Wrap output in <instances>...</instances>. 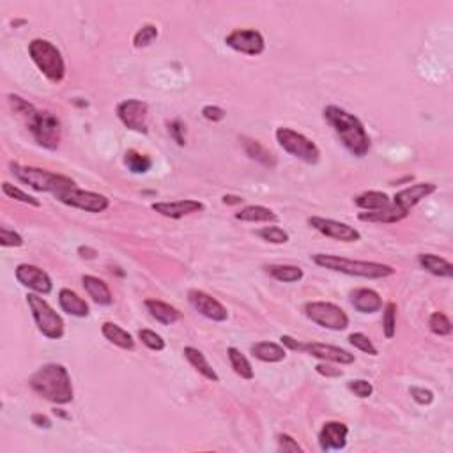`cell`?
I'll list each match as a JSON object with an SVG mask.
<instances>
[{
  "label": "cell",
  "instance_id": "ffe728a7",
  "mask_svg": "<svg viewBox=\"0 0 453 453\" xmlns=\"http://www.w3.org/2000/svg\"><path fill=\"white\" fill-rule=\"evenodd\" d=\"M350 305L360 313H376L383 308V298L374 289H354L350 292Z\"/></svg>",
  "mask_w": 453,
  "mask_h": 453
},
{
  "label": "cell",
  "instance_id": "7402d4cb",
  "mask_svg": "<svg viewBox=\"0 0 453 453\" xmlns=\"http://www.w3.org/2000/svg\"><path fill=\"white\" fill-rule=\"evenodd\" d=\"M144 305L147 308L149 315L163 326H172L183 319V312H179L176 306L169 305V303L159 301V299H145Z\"/></svg>",
  "mask_w": 453,
  "mask_h": 453
},
{
  "label": "cell",
  "instance_id": "d4e9b609",
  "mask_svg": "<svg viewBox=\"0 0 453 453\" xmlns=\"http://www.w3.org/2000/svg\"><path fill=\"white\" fill-rule=\"evenodd\" d=\"M251 356L264 363H280L287 357V349L275 342H257L251 346Z\"/></svg>",
  "mask_w": 453,
  "mask_h": 453
},
{
  "label": "cell",
  "instance_id": "60d3db41",
  "mask_svg": "<svg viewBox=\"0 0 453 453\" xmlns=\"http://www.w3.org/2000/svg\"><path fill=\"white\" fill-rule=\"evenodd\" d=\"M350 393H354V397L357 398H369L374 393V384L367 379H353L347 383Z\"/></svg>",
  "mask_w": 453,
  "mask_h": 453
},
{
  "label": "cell",
  "instance_id": "f546056e",
  "mask_svg": "<svg viewBox=\"0 0 453 453\" xmlns=\"http://www.w3.org/2000/svg\"><path fill=\"white\" fill-rule=\"evenodd\" d=\"M243 149L247 152V156H250L251 159H255L261 165L268 166V169H275L277 166V156L269 151L268 147L261 144L258 140H254V138H243Z\"/></svg>",
  "mask_w": 453,
  "mask_h": 453
},
{
  "label": "cell",
  "instance_id": "83f0119b",
  "mask_svg": "<svg viewBox=\"0 0 453 453\" xmlns=\"http://www.w3.org/2000/svg\"><path fill=\"white\" fill-rule=\"evenodd\" d=\"M101 335H103L110 343L117 346L119 349H124V350L135 349V340H133L131 333H128L124 328L115 324V322H105V324L101 326Z\"/></svg>",
  "mask_w": 453,
  "mask_h": 453
},
{
  "label": "cell",
  "instance_id": "8fae6325",
  "mask_svg": "<svg viewBox=\"0 0 453 453\" xmlns=\"http://www.w3.org/2000/svg\"><path fill=\"white\" fill-rule=\"evenodd\" d=\"M117 117L129 131L149 133V105L140 100H124L117 105Z\"/></svg>",
  "mask_w": 453,
  "mask_h": 453
},
{
  "label": "cell",
  "instance_id": "ee69618b",
  "mask_svg": "<svg viewBox=\"0 0 453 453\" xmlns=\"http://www.w3.org/2000/svg\"><path fill=\"white\" fill-rule=\"evenodd\" d=\"M8 98H9V103H11L13 110H15V114L23 115L25 119L29 117L34 110H36V107H34L32 103H29L27 100H23V98L18 96V94H9Z\"/></svg>",
  "mask_w": 453,
  "mask_h": 453
},
{
  "label": "cell",
  "instance_id": "484cf974",
  "mask_svg": "<svg viewBox=\"0 0 453 453\" xmlns=\"http://www.w3.org/2000/svg\"><path fill=\"white\" fill-rule=\"evenodd\" d=\"M418 262L427 273L434 275L439 278H453V264L446 258L439 257L434 254H421L418 255Z\"/></svg>",
  "mask_w": 453,
  "mask_h": 453
},
{
  "label": "cell",
  "instance_id": "e0dca14e",
  "mask_svg": "<svg viewBox=\"0 0 453 453\" xmlns=\"http://www.w3.org/2000/svg\"><path fill=\"white\" fill-rule=\"evenodd\" d=\"M349 427L342 421H326L319 432V446L322 452H340L347 446Z\"/></svg>",
  "mask_w": 453,
  "mask_h": 453
},
{
  "label": "cell",
  "instance_id": "2e32d148",
  "mask_svg": "<svg viewBox=\"0 0 453 453\" xmlns=\"http://www.w3.org/2000/svg\"><path fill=\"white\" fill-rule=\"evenodd\" d=\"M188 301L200 315H204L209 321L225 322L229 319V312L223 306V303H220L216 298L207 294V292L199 291V289H192V291H188Z\"/></svg>",
  "mask_w": 453,
  "mask_h": 453
},
{
  "label": "cell",
  "instance_id": "1f68e13d",
  "mask_svg": "<svg viewBox=\"0 0 453 453\" xmlns=\"http://www.w3.org/2000/svg\"><path fill=\"white\" fill-rule=\"evenodd\" d=\"M227 356H229L232 370L241 377V379H247V381L254 379L255 377L254 367H251L250 360H248V357L244 356L237 347H229V349H227Z\"/></svg>",
  "mask_w": 453,
  "mask_h": 453
},
{
  "label": "cell",
  "instance_id": "8992f818",
  "mask_svg": "<svg viewBox=\"0 0 453 453\" xmlns=\"http://www.w3.org/2000/svg\"><path fill=\"white\" fill-rule=\"evenodd\" d=\"M27 305H29L30 312H32L34 322H36L37 329L43 336L50 340H60L66 333V324L60 313L55 312L52 305L43 296L36 294V292H29L27 294Z\"/></svg>",
  "mask_w": 453,
  "mask_h": 453
},
{
  "label": "cell",
  "instance_id": "44dd1931",
  "mask_svg": "<svg viewBox=\"0 0 453 453\" xmlns=\"http://www.w3.org/2000/svg\"><path fill=\"white\" fill-rule=\"evenodd\" d=\"M81 285H84L88 298L93 299L96 305L110 306L112 303H114V296H112L110 287H108L107 282L101 280V278L93 277V275H84V277H81Z\"/></svg>",
  "mask_w": 453,
  "mask_h": 453
},
{
  "label": "cell",
  "instance_id": "603a6c76",
  "mask_svg": "<svg viewBox=\"0 0 453 453\" xmlns=\"http://www.w3.org/2000/svg\"><path fill=\"white\" fill-rule=\"evenodd\" d=\"M59 305H60V310L66 312L67 315L80 317V319L88 317V313H91V306H88V303L85 301L84 298H80L77 292L71 291V289H60Z\"/></svg>",
  "mask_w": 453,
  "mask_h": 453
},
{
  "label": "cell",
  "instance_id": "4316f807",
  "mask_svg": "<svg viewBox=\"0 0 453 453\" xmlns=\"http://www.w3.org/2000/svg\"><path fill=\"white\" fill-rule=\"evenodd\" d=\"M236 220L248 221V223H277L280 218L275 211L264 206H247L236 213Z\"/></svg>",
  "mask_w": 453,
  "mask_h": 453
},
{
  "label": "cell",
  "instance_id": "681fc988",
  "mask_svg": "<svg viewBox=\"0 0 453 453\" xmlns=\"http://www.w3.org/2000/svg\"><path fill=\"white\" fill-rule=\"evenodd\" d=\"M30 421H32V425H36L37 428H46V431L52 428V420L43 413H34L32 416H30Z\"/></svg>",
  "mask_w": 453,
  "mask_h": 453
},
{
  "label": "cell",
  "instance_id": "7bdbcfd3",
  "mask_svg": "<svg viewBox=\"0 0 453 453\" xmlns=\"http://www.w3.org/2000/svg\"><path fill=\"white\" fill-rule=\"evenodd\" d=\"M169 133L179 147L186 144V124L180 119H173L169 122Z\"/></svg>",
  "mask_w": 453,
  "mask_h": 453
},
{
  "label": "cell",
  "instance_id": "d6986e66",
  "mask_svg": "<svg viewBox=\"0 0 453 453\" xmlns=\"http://www.w3.org/2000/svg\"><path fill=\"white\" fill-rule=\"evenodd\" d=\"M152 211L165 218H172V220H179V218L190 216V214L202 213L206 209L200 200L195 199H183L176 200V202H155L152 204Z\"/></svg>",
  "mask_w": 453,
  "mask_h": 453
},
{
  "label": "cell",
  "instance_id": "f5cc1de1",
  "mask_svg": "<svg viewBox=\"0 0 453 453\" xmlns=\"http://www.w3.org/2000/svg\"><path fill=\"white\" fill-rule=\"evenodd\" d=\"M78 255L81 258H94L98 255V251L91 247H78Z\"/></svg>",
  "mask_w": 453,
  "mask_h": 453
},
{
  "label": "cell",
  "instance_id": "e575fe53",
  "mask_svg": "<svg viewBox=\"0 0 453 453\" xmlns=\"http://www.w3.org/2000/svg\"><path fill=\"white\" fill-rule=\"evenodd\" d=\"M257 236L261 239H264L265 243L271 244H285L291 241V236L285 229L278 227V225H268V227H262L261 230H257Z\"/></svg>",
  "mask_w": 453,
  "mask_h": 453
},
{
  "label": "cell",
  "instance_id": "f35d334b",
  "mask_svg": "<svg viewBox=\"0 0 453 453\" xmlns=\"http://www.w3.org/2000/svg\"><path fill=\"white\" fill-rule=\"evenodd\" d=\"M138 340H140L142 343H144L147 349L151 350H156V353H159V350H163L166 347V342L163 340L162 335H158L156 331H152V329H140L138 331Z\"/></svg>",
  "mask_w": 453,
  "mask_h": 453
},
{
  "label": "cell",
  "instance_id": "ba28073f",
  "mask_svg": "<svg viewBox=\"0 0 453 453\" xmlns=\"http://www.w3.org/2000/svg\"><path fill=\"white\" fill-rule=\"evenodd\" d=\"M277 142L287 155L301 159L306 165H317L321 162V149L312 138L305 137L303 133L296 131L292 128H278L277 129Z\"/></svg>",
  "mask_w": 453,
  "mask_h": 453
},
{
  "label": "cell",
  "instance_id": "4fadbf2b",
  "mask_svg": "<svg viewBox=\"0 0 453 453\" xmlns=\"http://www.w3.org/2000/svg\"><path fill=\"white\" fill-rule=\"evenodd\" d=\"M306 223H308L313 230L321 232L322 236L342 241V243H356V241L361 239L360 230L350 227L349 223H343V221H336L331 220V218L322 216H310L308 220H306Z\"/></svg>",
  "mask_w": 453,
  "mask_h": 453
},
{
  "label": "cell",
  "instance_id": "30bf717a",
  "mask_svg": "<svg viewBox=\"0 0 453 453\" xmlns=\"http://www.w3.org/2000/svg\"><path fill=\"white\" fill-rule=\"evenodd\" d=\"M64 206L74 207V209L85 211V213H105L110 207V199L101 193L80 190L78 186L64 190L63 193L55 197Z\"/></svg>",
  "mask_w": 453,
  "mask_h": 453
},
{
  "label": "cell",
  "instance_id": "7a4b0ae2",
  "mask_svg": "<svg viewBox=\"0 0 453 453\" xmlns=\"http://www.w3.org/2000/svg\"><path fill=\"white\" fill-rule=\"evenodd\" d=\"M30 390L52 404L64 405L73 402L74 390L70 372L60 363H46L30 376Z\"/></svg>",
  "mask_w": 453,
  "mask_h": 453
},
{
  "label": "cell",
  "instance_id": "d6a6232c",
  "mask_svg": "<svg viewBox=\"0 0 453 453\" xmlns=\"http://www.w3.org/2000/svg\"><path fill=\"white\" fill-rule=\"evenodd\" d=\"M124 165L131 173H147L152 169L151 156L142 155V152L129 149L124 155Z\"/></svg>",
  "mask_w": 453,
  "mask_h": 453
},
{
  "label": "cell",
  "instance_id": "db71d44e",
  "mask_svg": "<svg viewBox=\"0 0 453 453\" xmlns=\"http://www.w3.org/2000/svg\"><path fill=\"white\" fill-rule=\"evenodd\" d=\"M53 413H55V414H59V416H60V418H66V420H70V414H66V413H64V411H63V409H55V411H53Z\"/></svg>",
  "mask_w": 453,
  "mask_h": 453
},
{
  "label": "cell",
  "instance_id": "9a60e30c",
  "mask_svg": "<svg viewBox=\"0 0 453 453\" xmlns=\"http://www.w3.org/2000/svg\"><path fill=\"white\" fill-rule=\"evenodd\" d=\"M435 192H438V186L434 183H416V185H411L395 193L391 204H393L398 213H402L407 218L413 207H416L421 200H425Z\"/></svg>",
  "mask_w": 453,
  "mask_h": 453
},
{
  "label": "cell",
  "instance_id": "74e56055",
  "mask_svg": "<svg viewBox=\"0 0 453 453\" xmlns=\"http://www.w3.org/2000/svg\"><path fill=\"white\" fill-rule=\"evenodd\" d=\"M383 331L388 340H391L395 335H397V305H395L393 301H390L386 306H384Z\"/></svg>",
  "mask_w": 453,
  "mask_h": 453
},
{
  "label": "cell",
  "instance_id": "f907efd6",
  "mask_svg": "<svg viewBox=\"0 0 453 453\" xmlns=\"http://www.w3.org/2000/svg\"><path fill=\"white\" fill-rule=\"evenodd\" d=\"M280 342H282V346L287 347V349H291V350H303V347H305V343L298 342V340L292 339L291 335H282Z\"/></svg>",
  "mask_w": 453,
  "mask_h": 453
},
{
  "label": "cell",
  "instance_id": "7dc6e473",
  "mask_svg": "<svg viewBox=\"0 0 453 453\" xmlns=\"http://www.w3.org/2000/svg\"><path fill=\"white\" fill-rule=\"evenodd\" d=\"M315 372L319 374V376L326 377V379H336V377L343 376V370L336 369V367H333L331 363H329V361H322V363L315 365Z\"/></svg>",
  "mask_w": 453,
  "mask_h": 453
},
{
  "label": "cell",
  "instance_id": "5bb4252c",
  "mask_svg": "<svg viewBox=\"0 0 453 453\" xmlns=\"http://www.w3.org/2000/svg\"><path fill=\"white\" fill-rule=\"evenodd\" d=\"M15 277L20 285L41 296H48L53 291V282L43 268L34 264H18L15 269Z\"/></svg>",
  "mask_w": 453,
  "mask_h": 453
},
{
  "label": "cell",
  "instance_id": "836d02e7",
  "mask_svg": "<svg viewBox=\"0 0 453 453\" xmlns=\"http://www.w3.org/2000/svg\"><path fill=\"white\" fill-rule=\"evenodd\" d=\"M158 27H156L155 23H145V25H142L140 29L137 30V34L133 36V46L138 50L147 48V46H151V44L158 39Z\"/></svg>",
  "mask_w": 453,
  "mask_h": 453
},
{
  "label": "cell",
  "instance_id": "ab89813d",
  "mask_svg": "<svg viewBox=\"0 0 453 453\" xmlns=\"http://www.w3.org/2000/svg\"><path fill=\"white\" fill-rule=\"evenodd\" d=\"M349 343L353 347H356L357 350H361V353L370 354V356H377V354H379L377 347L374 346L372 340H370L365 333H350Z\"/></svg>",
  "mask_w": 453,
  "mask_h": 453
},
{
  "label": "cell",
  "instance_id": "f6af8a7d",
  "mask_svg": "<svg viewBox=\"0 0 453 453\" xmlns=\"http://www.w3.org/2000/svg\"><path fill=\"white\" fill-rule=\"evenodd\" d=\"M409 395L413 397V400L420 405H431L435 398L434 391L424 386H411Z\"/></svg>",
  "mask_w": 453,
  "mask_h": 453
},
{
  "label": "cell",
  "instance_id": "cb8c5ba5",
  "mask_svg": "<svg viewBox=\"0 0 453 453\" xmlns=\"http://www.w3.org/2000/svg\"><path fill=\"white\" fill-rule=\"evenodd\" d=\"M183 354H185V357L188 360L190 365H192L200 376L206 377V379L211 381V383H218V381H220V376H218L216 370L209 365V361H207V357L204 356L202 350H199L197 347L188 346L183 349Z\"/></svg>",
  "mask_w": 453,
  "mask_h": 453
},
{
  "label": "cell",
  "instance_id": "816d5d0a",
  "mask_svg": "<svg viewBox=\"0 0 453 453\" xmlns=\"http://www.w3.org/2000/svg\"><path fill=\"white\" fill-rule=\"evenodd\" d=\"M221 202H223L225 206H239V204L244 202V199L243 197H237V195H223Z\"/></svg>",
  "mask_w": 453,
  "mask_h": 453
},
{
  "label": "cell",
  "instance_id": "4dcf8cb0",
  "mask_svg": "<svg viewBox=\"0 0 453 453\" xmlns=\"http://www.w3.org/2000/svg\"><path fill=\"white\" fill-rule=\"evenodd\" d=\"M354 204L363 211H381L391 206V199L384 192L370 190V192H363L361 195H357L354 199Z\"/></svg>",
  "mask_w": 453,
  "mask_h": 453
},
{
  "label": "cell",
  "instance_id": "52a82bcc",
  "mask_svg": "<svg viewBox=\"0 0 453 453\" xmlns=\"http://www.w3.org/2000/svg\"><path fill=\"white\" fill-rule=\"evenodd\" d=\"M27 126L37 145L48 149V151L59 149L60 138H63V126L57 115L46 110H34L27 117Z\"/></svg>",
  "mask_w": 453,
  "mask_h": 453
},
{
  "label": "cell",
  "instance_id": "3957f363",
  "mask_svg": "<svg viewBox=\"0 0 453 453\" xmlns=\"http://www.w3.org/2000/svg\"><path fill=\"white\" fill-rule=\"evenodd\" d=\"M312 261L319 268L329 269V271H335V273L349 275V277L367 278V280H379V278H388L395 275L393 265L383 264V262L353 261V258L329 254H315L312 255Z\"/></svg>",
  "mask_w": 453,
  "mask_h": 453
},
{
  "label": "cell",
  "instance_id": "b9f144b4",
  "mask_svg": "<svg viewBox=\"0 0 453 453\" xmlns=\"http://www.w3.org/2000/svg\"><path fill=\"white\" fill-rule=\"evenodd\" d=\"M0 244L4 248H20L23 247V237L16 230L0 227Z\"/></svg>",
  "mask_w": 453,
  "mask_h": 453
},
{
  "label": "cell",
  "instance_id": "277c9868",
  "mask_svg": "<svg viewBox=\"0 0 453 453\" xmlns=\"http://www.w3.org/2000/svg\"><path fill=\"white\" fill-rule=\"evenodd\" d=\"M9 169H11L13 176H15L18 180H22L23 185L30 186V188L36 190V192L52 193L53 197L63 193L64 190L77 186V183H74L71 177L63 176V173L50 172V170L37 169V166H27V165H20V163H11Z\"/></svg>",
  "mask_w": 453,
  "mask_h": 453
},
{
  "label": "cell",
  "instance_id": "d590c367",
  "mask_svg": "<svg viewBox=\"0 0 453 453\" xmlns=\"http://www.w3.org/2000/svg\"><path fill=\"white\" fill-rule=\"evenodd\" d=\"M428 328L438 336H449L453 331V324L449 317L442 312H434L428 317Z\"/></svg>",
  "mask_w": 453,
  "mask_h": 453
},
{
  "label": "cell",
  "instance_id": "7c38bea8",
  "mask_svg": "<svg viewBox=\"0 0 453 453\" xmlns=\"http://www.w3.org/2000/svg\"><path fill=\"white\" fill-rule=\"evenodd\" d=\"M225 44L239 52L243 55L257 57L262 55L265 50V39L258 30L255 29H236L225 36Z\"/></svg>",
  "mask_w": 453,
  "mask_h": 453
},
{
  "label": "cell",
  "instance_id": "6da1fadb",
  "mask_svg": "<svg viewBox=\"0 0 453 453\" xmlns=\"http://www.w3.org/2000/svg\"><path fill=\"white\" fill-rule=\"evenodd\" d=\"M324 121L328 122L336 133L339 140L354 158H365L372 147V140L369 137L365 124L354 114L340 108L336 105H328L322 112Z\"/></svg>",
  "mask_w": 453,
  "mask_h": 453
},
{
  "label": "cell",
  "instance_id": "c3c4849f",
  "mask_svg": "<svg viewBox=\"0 0 453 453\" xmlns=\"http://www.w3.org/2000/svg\"><path fill=\"white\" fill-rule=\"evenodd\" d=\"M225 110L221 107H216V105H206L202 108V117L209 122H221L225 119Z\"/></svg>",
  "mask_w": 453,
  "mask_h": 453
},
{
  "label": "cell",
  "instance_id": "ac0fdd59",
  "mask_svg": "<svg viewBox=\"0 0 453 453\" xmlns=\"http://www.w3.org/2000/svg\"><path fill=\"white\" fill-rule=\"evenodd\" d=\"M303 353L310 354V356L317 357L321 361H329V363H336V365H353L354 363V354H350L349 350L342 349V347L329 346V343H319V342H310L305 343Z\"/></svg>",
  "mask_w": 453,
  "mask_h": 453
},
{
  "label": "cell",
  "instance_id": "8d00e7d4",
  "mask_svg": "<svg viewBox=\"0 0 453 453\" xmlns=\"http://www.w3.org/2000/svg\"><path fill=\"white\" fill-rule=\"evenodd\" d=\"M2 192H4V195L9 197V199H15V200H18V202L27 204V206L41 207V202L36 199V197L29 195V193H25L23 190H20L18 186L8 183V180H6V183H2Z\"/></svg>",
  "mask_w": 453,
  "mask_h": 453
},
{
  "label": "cell",
  "instance_id": "9c48e42d",
  "mask_svg": "<svg viewBox=\"0 0 453 453\" xmlns=\"http://www.w3.org/2000/svg\"><path fill=\"white\" fill-rule=\"evenodd\" d=\"M305 315L313 324L331 331H343L349 328V315L346 310L329 301H310L305 305Z\"/></svg>",
  "mask_w": 453,
  "mask_h": 453
},
{
  "label": "cell",
  "instance_id": "f1b7e54d",
  "mask_svg": "<svg viewBox=\"0 0 453 453\" xmlns=\"http://www.w3.org/2000/svg\"><path fill=\"white\" fill-rule=\"evenodd\" d=\"M265 273L271 278H275L277 282L282 284H298L303 280L305 273L299 265L292 264H271L265 265Z\"/></svg>",
  "mask_w": 453,
  "mask_h": 453
},
{
  "label": "cell",
  "instance_id": "bcb514c9",
  "mask_svg": "<svg viewBox=\"0 0 453 453\" xmlns=\"http://www.w3.org/2000/svg\"><path fill=\"white\" fill-rule=\"evenodd\" d=\"M278 449L280 452H291V453H303V448L298 445L292 435L289 434H278Z\"/></svg>",
  "mask_w": 453,
  "mask_h": 453
},
{
  "label": "cell",
  "instance_id": "5b68a950",
  "mask_svg": "<svg viewBox=\"0 0 453 453\" xmlns=\"http://www.w3.org/2000/svg\"><path fill=\"white\" fill-rule=\"evenodd\" d=\"M29 55L37 70L48 78L52 84H60L66 77V63L55 44L48 39L36 37L29 43Z\"/></svg>",
  "mask_w": 453,
  "mask_h": 453
}]
</instances>
